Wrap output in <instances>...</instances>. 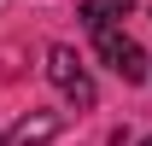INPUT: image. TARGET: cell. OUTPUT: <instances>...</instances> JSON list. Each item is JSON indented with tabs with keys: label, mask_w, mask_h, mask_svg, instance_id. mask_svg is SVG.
Segmentation results:
<instances>
[{
	"label": "cell",
	"mask_w": 152,
	"mask_h": 146,
	"mask_svg": "<svg viewBox=\"0 0 152 146\" xmlns=\"http://www.w3.org/2000/svg\"><path fill=\"white\" fill-rule=\"evenodd\" d=\"M53 134H58V117H23L6 146H41V140H53Z\"/></svg>",
	"instance_id": "4"
},
{
	"label": "cell",
	"mask_w": 152,
	"mask_h": 146,
	"mask_svg": "<svg viewBox=\"0 0 152 146\" xmlns=\"http://www.w3.org/2000/svg\"><path fill=\"white\" fill-rule=\"evenodd\" d=\"M47 76H53V88L64 93V99H76L82 111L94 105V76L82 70V58H76L70 47H47Z\"/></svg>",
	"instance_id": "1"
},
{
	"label": "cell",
	"mask_w": 152,
	"mask_h": 146,
	"mask_svg": "<svg viewBox=\"0 0 152 146\" xmlns=\"http://www.w3.org/2000/svg\"><path fill=\"white\" fill-rule=\"evenodd\" d=\"M94 47H99V58H105L123 82H146V53H140L117 23H111V29H94Z\"/></svg>",
	"instance_id": "2"
},
{
	"label": "cell",
	"mask_w": 152,
	"mask_h": 146,
	"mask_svg": "<svg viewBox=\"0 0 152 146\" xmlns=\"http://www.w3.org/2000/svg\"><path fill=\"white\" fill-rule=\"evenodd\" d=\"M140 146H152V140H140Z\"/></svg>",
	"instance_id": "5"
},
{
	"label": "cell",
	"mask_w": 152,
	"mask_h": 146,
	"mask_svg": "<svg viewBox=\"0 0 152 146\" xmlns=\"http://www.w3.org/2000/svg\"><path fill=\"white\" fill-rule=\"evenodd\" d=\"M134 12V0H82V23L88 29H111Z\"/></svg>",
	"instance_id": "3"
}]
</instances>
